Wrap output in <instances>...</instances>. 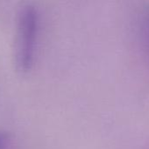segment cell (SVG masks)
Returning <instances> with one entry per match:
<instances>
[{
    "label": "cell",
    "instance_id": "6da1fadb",
    "mask_svg": "<svg viewBox=\"0 0 149 149\" xmlns=\"http://www.w3.org/2000/svg\"><path fill=\"white\" fill-rule=\"evenodd\" d=\"M38 32L37 10L31 5L24 6L18 13L15 45V61L21 72L28 71L33 64Z\"/></svg>",
    "mask_w": 149,
    "mask_h": 149
},
{
    "label": "cell",
    "instance_id": "7a4b0ae2",
    "mask_svg": "<svg viewBox=\"0 0 149 149\" xmlns=\"http://www.w3.org/2000/svg\"><path fill=\"white\" fill-rule=\"evenodd\" d=\"M7 147V137L5 134L0 133V149H6Z\"/></svg>",
    "mask_w": 149,
    "mask_h": 149
},
{
    "label": "cell",
    "instance_id": "3957f363",
    "mask_svg": "<svg viewBox=\"0 0 149 149\" xmlns=\"http://www.w3.org/2000/svg\"><path fill=\"white\" fill-rule=\"evenodd\" d=\"M145 39L148 45L149 50V18L147 20L146 24H145Z\"/></svg>",
    "mask_w": 149,
    "mask_h": 149
}]
</instances>
